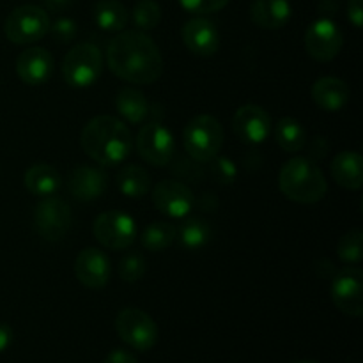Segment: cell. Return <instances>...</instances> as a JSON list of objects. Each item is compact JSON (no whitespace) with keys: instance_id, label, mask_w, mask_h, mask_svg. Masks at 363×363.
Here are the masks:
<instances>
[{"instance_id":"obj_15","label":"cell","mask_w":363,"mask_h":363,"mask_svg":"<svg viewBox=\"0 0 363 363\" xmlns=\"http://www.w3.org/2000/svg\"><path fill=\"white\" fill-rule=\"evenodd\" d=\"M110 273V259L99 248H85L74 259V277L87 289H103L108 284Z\"/></svg>"},{"instance_id":"obj_35","label":"cell","mask_w":363,"mask_h":363,"mask_svg":"<svg viewBox=\"0 0 363 363\" xmlns=\"http://www.w3.org/2000/svg\"><path fill=\"white\" fill-rule=\"evenodd\" d=\"M347 18L357 28H362L363 23V0H350L347 2Z\"/></svg>"},{"instance_id":"obj_31","label":"cell","mask_w":363,"mask_h":363,"mask_svg":"<svg viewBox=\"0 0 363 363\" xmlns=\"http://www.w3.org/2000/svg\"><path fill=\"white\" fill-rule=\"evenodd\" d=\"M145 273V259L142 254L131 252L126 254L119 262V277L128 284H135L144 277Z\"/></svg>"},{"instance_id":"obj_30","label":"cell","mask_w":363,"mask_h":363,"mask_svg":"<svg viewBox=\"0 0 363 363\" xmlns=\"http://www.w3.org/2000/svg\"><path fill=\"white\" fill-rule=\"evenodd\" d=\"M337 255L346 264H358L363 259V233L351 229L337 243Z\"/></svg>"},{"instance_id":"obj_14","label":"cell","mask_w":363,"mask_h":363,"mask_svg":"<svg viewBox=\"0 0 363 363\" xmlns=\"http://www.w3.org/2000/svg\"><path fill=\"white\" fill-rule=\"evenodd\" d=\"M233 130L245 144H262L272 131V117L262 106L248 103V105L240 106L234 113Z\"/></svg>"},{"instance_id":"obj_29","label":"cell","mask_w":363,"mask_h":363,"mask_svg":"<svg viewBox=\"0 0 363 363\" xmlns=\"http://www.w3.org/2000/svg\"><path fill=\"white\" fill-rule=\"evenodd\" d=\"M131 20H133L137 30H152L162 21V9L155 0H138L133 7V13H131Z\"/></svg>"},{"instance_id":"obj_1","label":"cell","mask_w":363,"mask_h":363,"mask_svg":"<svg viewBox=\"0 0 363 363\" xmlns=\"http://www.w3.org/2000/svg\"><path fill=\"white\" fill-rule=\"evenodd\" d=\"M106 62L116 77L137 85L155 84L163 73L158 45L140 30H121L108 43Z\"/></svg>"},{"instance_id":"obj_18","label":"cell","mask_w":363,"mask_h":363,"mask_svg":"<svg viewBox=\"0 0 363 363\" xmlns=\"http://www.w3.org/2000/svg\"><path fill=\"white\" fill-rule=\"evenodd\" d=\"M16 73L27 85H41L52 78L53 57L41 46L23 50L16 59Z\"/></svg>"},{"instance_id":"obj_12","label":"cell","mask_w":363,"mask_h":363,"mask_svg":"<svg viewBox=\"0 0 363 363\" xmlns=\"http://www.w3.org/2000/svg\"><path fill=\"white\" fill-rule=\"evenodd\" d=\"M344 35L332 18H318L305 30V50L318 62H330L340 53Z\"/></svg>"},{"instance_id":"obj_40","label":"cell","mask_w":363,"mask_h":363,"mask_svg":"<svg viewBox=\"0 0 363 363\" xmlns=\"http://www.w3.org/2000/svg\"><path fill=\"white\" fill-rule=\"evenodd\" d=\"M296 363H319V362H312V360H303V362H296Z\"/></svg>"},{"instance_id":"obj_8","label":"cell","mask_w":363,"mask_h":363,"mask_svg":"<svg viewBox=\"0 0 363 363\" xmlns=\"http://www.w3.org/2000/svg\"><path fill=\"white\" fill-rule=\"evenodd\" d=\"M92 233L98 243L108 250H126L137 240V223L128 213L113 209L94 220Z\"/></svg>"},{"instance_id":"obj_11","label":"cell","mask_w":363,"mask_h":363,"mask_svg":"<svg viewBox=\"0 0 363 363\" xmlns=\"http://www.w3.org/2000/svg\"><path fill=\"white\" fill-rule=\"evenodd\" d=\"M332 301L342 314L362 318L363 314V272L358 266L340 269L330 287Z\"/></svg>"},{"instance_id":"obj_6","label":"cell","mask_w":363,"mask_h":363,"mask_svg":"<svg viewBox=\"0 0 363 363\" xmlns=\"http://www.w3.org/2000/svg\"><path fill=\"white\" fill-rule=\"evenodd\" d=\"M50 30V16L45 9L32 4L16 7L4 23L6 38L14 45H32L45 38Z\"/></svg>"},{"instance_id":"obj_28","label":"cell","mask_w":363,"mask_h":363,"mask_svg":"<svg viewBox=\"0 0 363 363\" xmlns=\"http://www.w3.org/2000/svg\"><path fill=\"white\" fill-rule=\"evenodd\" d=\"M142 247L149 252H162L176 241V225L170 222H152L142 233Z\"/></svg>"},{"instance_id":"obj_36","label":"cell","mask_w":363,"mask_h":363,"mask_svg":"<svg viewBox=\"0 0 363 363\" xmlns=\"http://www.w3.org/2000/svg\"><path fill=\"white\" fill-rule=\"evenodd\" d=\"M103 363H138L137 357L128 350H113L105 357Z\"/></svg>"},{"instance_id":"obj_4","label":"cell","mask_w":363,"mask_h":363,"mask_svg":"<svg viewBox=\"0 0 363 363\" xmlns=\"http://www.w3.org/2000/svg\"><path fill=\"white\" fill-rule=\"evenodd\" d=\"M183 145L188 155L197 162H211L220 155L223 145V128L220 121L208 113L195 116L184 126Z\"/></svg>"},{"instance_id":"obj_33","label":"cell","mask_w":363,"mask_h":363,"mask_svg":"<svg viewBox=\"0 0 363 363\" xmlns=\"http://www.w3.org/2000/svg\"><path fill=\"white\" fill-rule=\"evenodd\" d=\"M211 176L213 179L218 181V183L230 184L238 176V169L234 165L233 160L229 158H220V156H215L211 160Z\"/></svg>"},{"instance_id":"obj_2","label":"cell","mask_w":363,"mask_h":363,"mask_svg":"<svg viewBox=\"0 0 363 363\" xmlns=\"http://www.w3.org/2000/svg\"><path fill=\"white\" fill-rule=\"evenodd\" d=\"M80 145L99 167H117L133 151V135L117 117L96 116L82 130Z\"/></svg>"},{"instance_id":"obj_34","label":"cell","mask_w":363,"mask_h":363,"mask_svg":"<svg viewBox=\"0 0 363 363\" xmlns=\"http://www.w3.org/2000/svg\"><path fill=\"white\" fill-rule=\"evenodd\" d=\"M48 32H52V35L59 43H69L77 35V23L71 18H59L53 23H50Z\"/></svg>"},{"instance_id":"obj_10","label":"cell","mask_w":363,"mask_h":363,"mask_svg":"<svg viewBox=\"0 0 363 363\" xmlns=\"http://www.w3.org/2000/svg\"><path fill=\"white\" fill-rule=\"evenodd\" d=\"M73 213L60 197H45L34 209V227L46 241H59L69 233Z\"/></svg>"},{"instance_id":"obj_32","label":"cell","mask_w":363,"mask_h":363,"mask_svg":"<svg viewBox=\"0 0 363 363\" xmlns=\"http://www.w3.org/2000/svg\"><path fill=\"white\" fill-rule=\"evenodd\" d=\"M177 2L188 13L204 16V14H213L222 11L229 4V0H177Z\"/></svg>"},{"instance_id":"obj_16","label":"cell","mask_w":363,"mask_h":363,"mask_svg":"<svg viewBox=\"0 0 363 363\" xmlns=\"http://www.w3.org/2000/svg\"><path fill=\"white\" fill-rule=\"evenodd\" d=\"M181 38L186 48L197 57H211L220 48V32L208 18H191L181 28Z\"/></svg>"},{"instance_id":"obj_37","label":"cell","mask_w":363,"mask_h":363,"mask_svg":"<svg viewBox=\"0 0 363 363\" xmlns=\"http://www.w3.org/2000/svg\"><path fill=\"white\" fill-rule=\"evenodd\" d=\"M11 342H13V328L7 323L0 321V353H4Z\"/></svg>"},{"instance_id":"obj_24","label":"cell","mask_w":363,"mask_h":363,"mask_svg":"<svg viewBox=\"0 0 363 363\" xmlns=\"http://www.w3.org/2000/svg\"><path fill=\"white\" fill-rule=\"evenodd\" d=\"M96 25L106 32H121L128 25L130 13L119 0H98L92 11Z\"/></svg>"},{"instance_id":"obj_21","label":"cell","mask_w":363,"mask_h":363,"mask_svg":"<svg viewBox=\"0 0 363 363\" xmlns=\"http://www.w3.org/2000/svg\"><path fill=\"white\" fill-rule=\"evenodd\" d=\"M332 177L346 190H360L363 184V158L357 151H340L332 160Z\"/></svg>"},{"instance_id":"obj_5","label":"cell","mask_w":363,"mask_h":363,"mask_svg":"<svg viewBox=\"0 0 363 363\" xmlns=\"http://www.w3.org/2000/svg\"><path fill=\"white\" fill-rule=\"evenodd\" d=\"M103 73V53L92 43H78L62 60V77L77 89L91 87Z\"/></svg>"},{"instance_id":"obj_20","label":"cell","mask_w":363,"mask_h":363,"mask_svg":"<svg viewBox=\"0 0 363 363\" xmlns=\"http://www.w3.org/2000/svg\"><path fill=\"white\" fill-rule=\"evenodd\" d=\"M291 16L293 9L287 0H254L250 6V20L266 30L282 28Z\"/></svg>"},{"instance_id":"obj_38","label":"cell","mask_w":363,"mask_h":363,"mask_svg":"<svg viewBox=\"0 0 363 363\" xmlns=\"http://www.w3.org/2000/svg\"><path fill=\"white\" fill-rule=\"evenodd\" d=\"M340 0H319V13L323 18H332L339 11Z\"/></svg>"},{"instance_id":"obj_19","label":"cell","mask_w":363,"mask_h":363,"mask_svg":"<svg viewBox=\"0 0 363 363\" xmlns=\"http://www.w3.org/2000/svg\"><path fill=\"white\" fill-rule=\"evenodd\" d=\"M312 99L325 112H340L350 101V85L337 77H321L312 85Z\"/></svg>"},{"instance_id":"obj_22","label":"cell","mask_w":363,"mask_h":363,"mask_svg":"<svg viewBox=\"0 0 363 363\" xmlns=\"http://www.w3.org/2000/svg\"><path fill=\"white\" fill-rule=\"evenodd\" d=\"M23 184L35 197H52L62 186V177L55 167L48 163H35L28 167L23 176Z\"/></svg>"},{"instance_id":"obj_3","label":"cell","mask_w":363,"mask_h":363,"mask_svg":"<svg viewBox=\"0 0 363 363\" xmlns=\"http://www.w3.org/2000/svg\"><path fill=\"white\" fill-rule=\"evenodd\" d=\"M279 188L296 204H315L328 191V183L318 163L311 158L294 156L287 160L279 172Z\"/></svg>"},{"instance_id":"obj_25","label":"cell","mask_w":363,"mask_h":363,"mask_svg":"<svg viewBox=\"0 0 363 363\" xmlns=\"http://www.w3.org/2000/svg\"><path fill=\"white\" fill-rule=\"evenodd\" d=\"M117 188L130 199H144L151 191V174L140 165H126L117 174Z\"/></svg>"},{"instance_id":"obj_26","label":"cell","mask_w":363,"mask_h":363,"mask_svg":"<svg viewBox=\"0 0 363 363\" xmlns=\"http://www.w3.org/2000/svg\"><path fill=\"white\" fill-rule=\"evenodd\" d=\"M176 240L186 250H201L211 240V227L201 216H190L179 227H176Z\"/></svg>"},{"instance_id":"obj_27","label":"cell","mask_w":363,"mask_h":363,"mask_svg":"<svg viewBox=\"0 0 363 363\" xmlns=\"http://www.w3.org/2000/svg\"><path fill=\"white\" fill-rule=\"evenodd\" d=\"M275 140L286 152H298L307 145V131L294 117H282L275 124Z\"/></svg>"},{"instance_id":"obj_23","label":"cell","mask_w":363,"mask_h":363,"mask_svg":"<svg viewBox=\"0 0 363 363\" xmlns=\"http://www.w3.org/2000/svg\"><path fill=\"white\" fill-rule=\"evenodd\" d=\"M116 108L123 119L131 124H140L149 116V101L138 89L124 87L117 92Z\"/></svg>"},{"instance_id":"obj_13","label":"cell","mask_w":363,"mask_h":363,"mask_svg":"<svg viewBox=\"0 0 363 363\" xmlns=\"http://www.w3.org/2000/svg\"><path fill=\"white\" fill-rule=\"evenodd\" d=\"M152 204L170 218H184L195 206L194 191L184 183L176 179L160 181L152 188Z\"/></svg>"},{"instance_id":"obj_7","label":"cell","mask_w":363,"mask_h":363,"mask_svg":"<svg viewBox=\"0 0 363 363\" xmlns=\"http://www.w3.org/2000/svg\"><path fill=\"white\" fill-rule=\"evenodd\" d=\"M116 330L119 339L135 351H149L158 342V326L147 312L128 307L117 314Z\"/></svg>"},{"instance_id":"obj_39","label":"cell","mask_w":363,"mask_h":363,"mask_svg":"<svg viewBox=\"0 0 363 363\" xmlns=\"http://www.w3.org/2000/svg\"><path fill=\"white\" fill-rule=\"evenodd\" d=\"M71 2H73V0H45L46 9L52 11V13H60V11H64L66 7H69Z\"/></svg>"},{"instance_id":"obj_17","label":"cell","mask_w":363,"mask_h":363,"mask_svg":"<svg viewBox=\"0 0 363 363\" xmlns=\"http://www.w3.org/2000/svg\"><path fill=\"white\" fill-rule=\"evenodd\" d=\"M108 184L105 170L101 167L78 165L67 177V190L77 201L92 202L101 197Z\"/></svg>"},{"instance_id":"obj_9","label":"cell","mask_w":363,"mask_h":363,"mask_svg":"<svg viewBox=\"0 0 363 363\" xmlns=\"http://www.w3.org/2000/svg\"><path fill=\"white\" fill-rule=\"evenodd\" d=\"M137 152L145 163L152 167H165L176 152V142L165 124L158 121L144 124L137 135Z\"/></svg>"}]
</instances>
